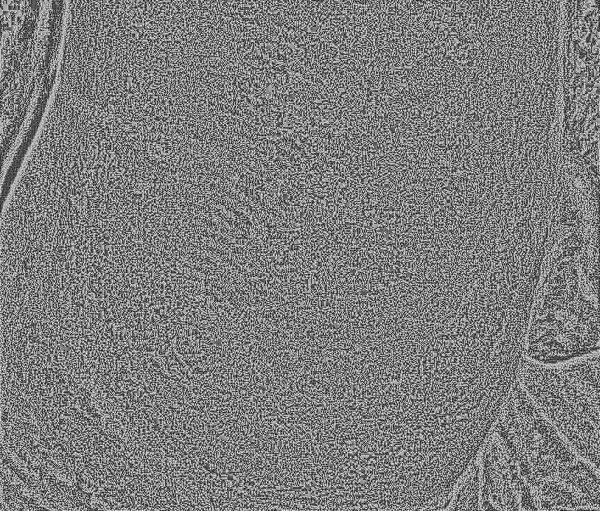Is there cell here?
Segmentation results:
<instances>
[{
  "mask_svg": "<svg viewBox=\"0 0 600 511\" xmlns=\"http://www.w3.org/2000/svg\"><path fill=\"white\" fill-rule=\"evenodd\" d=\"M520 384L574 452L599 467L598 351L556 364L525 358Z\"/></svg>",
  "mask_w": 600,
  "mask_h": 511,
  "instance_id": "cell-2",
  "label": "cell"
},
{
  "mask_svg": "<svg viewBox=\"0 0 600 511\" xmlns=\"http://www.w3.org/2000/svg\"><path fill=\"white\" fill-rule=\"evenodd\" d=\"M598 349L599 314L595 302L584 297L576 283L547 289L528 322L526 358L556 364Z\"/></svg>",
  "mask_w": 600,
  "mask_h": 511,
  "instance_id": "cell-3",
  "label": "cell"
},
{
  "mask_svg": "<svg viewBox=\"0 0 600 511\" xmlns=\"http://www.w3.org/2000/svg\"><path fill=\"white\" fill-rule=\"evenodd\" d=\"M492 429L515 458L531 492L565 485L599 509L598 469L577 455L532 402L519 381L512 385Z\"/></svg>",
  "mask_w": 600,
  "mask_h": 511,
  "instance_id": "cell-1",
  "label": "cell"
},
{
  "mask_svg": "<svg viewBox=\"0 0 600 511\" xmlns=\"http://www.w3.org/2000/svg\"><path fill=\"white\" fill-rule=\"evenodd\" d=\"M480 468L481 510H536L531 489L518 464L492 429L483 443Z\"/></svg>",
  "mask_w": 600,
  "mask_h": 511,
  "instance_id": "cell-4",
  "label": "cell"
},
{
  "mask_svg": "<svg viewBox=\"0 0 600 511\" xmlns=\"http://www.w3.org/2000/svg\"><path fill=\"white\" fill-rule=\"evenodd\" d=\"M447 498L445 510L480 509V468L476 456L460 475Z\"/></svg>",
  "mask_w": 600,
  "mask_h": 511,
  "instance_id": "cell-5",
  "label": "cell"
}]
</instances>
